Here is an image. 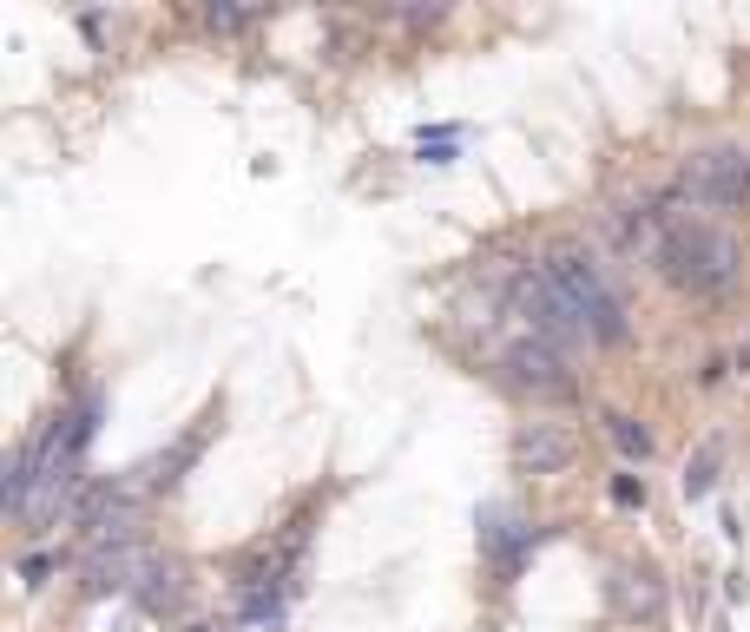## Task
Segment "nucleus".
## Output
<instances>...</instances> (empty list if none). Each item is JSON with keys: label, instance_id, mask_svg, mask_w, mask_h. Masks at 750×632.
Masks as SVG:
<instances>
[{"label": "nucleus", "instance_id": "8", "mask_svg": "<svg viewBox=\"0 0 750 632\" xmlns=\"http://www.w3.org/2000/svg\"><path fill=\"white\" fill-rule=\"evenodd\" d=\"M612 501H619V507H645V481L619 474V481H612Z\"/></svg>", "mask_w": 750, "mask_h": 632}, {"label": "nucleus", "instance_id": "3", "mask_svg": "<svg viewBox=\"0 0 750 632\" xmlns=\"http://www.w3.org/2000/svg\"><path fill=\"white\" fill-rule=\"evenodd\" d=\"M685 198L704 211H718V205H744L750 198V158L731 152V145H711V152H698L685 165Z\"/></svg>", "mask_w": 750, "mask_h": 632}, {"label": "nucleus", "instance_id": "5", "mask_svg": "<svg viewBox=\"0 0 750 632\" xmlns=\"http://www.w3.org/2000/svg\"><path fill=\"white\" fill-rule=\"evenodd\" d=\"M507 369H514V382H527V389H566L553 343H514L507 349Z\"/></svg>", "mask_w": 750, "mask_h": 632}, {"label": "nucleus", "instance_id": "6", "mask_svg": "<svg viewBox=\"0 0 750 632\" xmlns=\"http://www.w3.org/2000/svg\"><path fill=\"white\" fill-rule=\"evenodd\" d=\"M606 435H612V448H619L625 461H645V455H652V435H645L632 415H606Z\"/></svg>", "mask_w": 750, "mask_h": 632}, {"label": "nucleus", "instance_id": "7", "mask_svg": "<svg viewBox=\"0 0 750 632\" xmlns=\"http://www.w3.org/2000/svg\"><path fill=\"white\" fill-rule=\"evenodd\" d=\"M711 461H718V448H704V455L685 468V494H704V488H711Z\"/></svg>", "mask_w": 750, "mask_h": 632}, {"label": "nucleus", "instance_id": "4", "mask_svg": "<svg viewBox=\"0 0 750 632\" xmlns=\"http://www.w3.org/2000/svg\"><path fill=\"white\" fill-rule=\"evenodd\" d=\"M566 455H573V442H566L560 428H547V422H533L527 435L514 442V461H520V468H533V474H560Z\"/></svg>", "mask_w": 750, "mask_h": 632}, {"label": "nucleus", "instance_id": "2", "mask_svg": "<svg viewBox=\"0 0 750 632\" xmlns=\"http://www.w3.org/2000/svg\"><path fill=\"white\" fill-rule=\"evenodd\" d=\"M540 270H547V284L566 297V310L579 316L586 343H619L625 336V310H619V297H612L606 270H599L586 251H553Z\"/></svg>", "mask_w": 750, "mask_h": 632}, {"label": "nucleus", "instance_id": "1", "mask_svg": "<svg viewBox=\"0 0 750 632\" xmlns=\"http://www.w3.org/2000/svg\"><path fill=\"white\" fill-rule=\"evenodd\" d=\"M658 270L672 290H691V297H718L737 277V244L704 218H685L658 237Z\"/></svg>", "mask_w": 750, "mask_h": 632}]
</instances>
